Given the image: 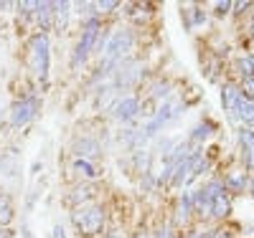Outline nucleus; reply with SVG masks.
I'll list each match as a JSON object with an SVG mask.
<instances>
[{
    "label": "nucleus",
    "instance_id": "f257e3e1",
    "mask_svg": "<svg viewBox=\"0 0 254 238\" xmlns=\"http://www.w3.org/2000/svg\"><path fill=\"white\" fill-rule=\"evenodd\" d=\"M130 48H132V31H127V28L112 31L107 46H104V51H102V71L112 74L125 61V56L130 53Z\"/></svg>",
    "mask_w": 254,
    "mask_h": 238
},
{
    "label": "nucleus",
    "instance_id": "f03ea898",
    "mask_svg": "<svg viewBox=\"0 0 254 238\" xmlns=\"http://www.w3.org/2000/svg\"><path fill=\"white\" fill-rule=\"evenodd\" d=\"M71 221L79 231V236L84 238H94L97 233H102L104 228V208L97 203H87V205H79L71 213Z\"/></svg>",
    "mask_w": 254,
    "mask_h": 238
},
{
    "label": "nucleus",
    "instance_id": "7ed1b4c3",
    "mask_svg": "<svg viewBox=\"0 0 254 238\" xmlns=\"http://www.w3.org/2000/svg\"><path fill=\"white\" fill-rule=\"evenodd\" d=\"M49 58H51L49 56V36L36 33L28 41V66L41 81L49 79Z\"/></svg>",
    "mask_w": 254,
    "mask_h": 238
},
{
    "label": "nucleus",
    "instance_id": "20e7f679",
    "mask_svg": "<svg viewBox=\"0 0 254 238\" xmlns=\"http://www.w3.org/2000/svg\"><path fill=\"white\" fill-rule=\"evenodd\" d=\"M102 28H99V18H92L89 23H84V31H81V38L76 43V48H74V56H71V66L79 69L84 61L89 58V53L94 51L97 46V38H99Z\"/></svg>",
    "mask_w": 254,
    "mask_h": 238
},
{
    "label": "nucleus",
    "instance_id": "39448f33",
    "mask_svg": "<svg viewBox=\"0 0 254 238\" xmlns=\"http://www.w3.org/2000/svg\"><path fill=\"white\" fill-rule=\"evenodd\" d=\"M41 109V99L38 96H26V99H20L13 104V109H10V127H26L28 122L36 119Z\"/></svg>",
    "mask_w": 254,
    "mask_h": 238
},
{
    "label": "nucleus",
    "instance_id": "423d86ee",
    "mask_svg": "<svg viewBox=\"0 0 254 238\" xmlns=\"http://www.w3.org/2000/svg\"><path fill=\"white\" fill-rule=\"evenodd\" d=\"M112 74H115V84L112 86H115L117 92L120 89H130V86H135L140 81V76H142V63L140 61H132V58H125Z\"/></svg>",
    "mask_w": 254,
    "mask_h": 238
},
{
    "label": "nucleus",
    "instance_id": "0eeeda50",
    "mask_svg": "<svg viewBox=\"0 0 254 238\" xmlns=\"http://www.w3.org/2000/svg\"><path fill=\"white\" fill-rule=\"evenodd\" d=\"M244 99V92L239 89V86L234 84H224V89H221V104H224V109L231 119H237V112H239V104Z\"/></svg>",
    "mask_w": 254,
    "mask_h": 238
},
{
    "label": "nucleus",
    "instance_id": "6e6552de",
    "mask_svg": "<svg viewBox=\"0 0 254 238\" xmlns=\"http://www.w3.org/2000/svg\"><path fill=\"white\" fill-rule=\"evenodd\" d=\"M137 112H140V101H137V96H125V99H120L115 106H112V117L117 119V122H132L135 117H137Z\"/></svg>",
    "mask_w": 254,
    "mask_h": 238
},
{
    "label": "nucleus",
    "instance_id": "1a4fd4ad",
    "mask_svg": "<svg viewBox=\"0 0 254 238\" xmlns=\"http://www.w3.org/2000/svg\"><path fill=\"white\" fill-rule=\"evenodd\" d=\"M74 149H76V157L79 160H97L99 155H102V144L97 142V140H92V137H81V140H76V144H74Z\"/></svg>",
    "mask_w": 254,
    "mask_h": 238
},
{
    "label": "nucleus",
    "instance_id": "9d476101",
    "mask_svg": "<svg viewBox=\"0 0 254 238\" xmlns=\"http://www.w3.org/2000/svg\"><path fill=\"white\" fill-rule=\"evenodd\" d=\"M239 142H242V149H244V162H247L249 172H254V132L252 129H242Z\"/></svg>",
    "mask_w": 254,
    "mask_h": 238
},
{
    "label": "nucleus",
    "instance_id": "9b49d317",
    "mask_svg": "<svg viewBox=\"0 0 254 238\" xmlns=\"http://www.w3.org/2000/svg\"><path fill=\"white\" fill-rule=\"evenodd\" d=\"M36 20L41 23V33L54 28V3H38L36 5Z\"/></svg>",
    "mask_w": 254,
    "mask_h": 238
},
{
    "label": "nucleus",
    "instance_id": "f8f14e48",
    "mask_svg": "<svg viewBox=\"0 0 254 238\" xmlns=\"http://www.w3.org/2000/svg\"><path fill=\"white\" fill-rule=\"evenodd\" d=\"M229 210H231V203L226 198V190L211 198V215H214V218H226Z\"/></svg>",
    "mask_w": 254,
    "mask_h": 238
},
{
    "label": "nucleus",
    "instance_id": "ddd939ff",
    "mask_svg": "<svg viewBox=\"0 0 254 238\" xmlns=\"http://www.w3.org/2000/svg\"><path fill=\"white\" fill-rule=\"evenodd\" d=\"M71 5L69 3H54V28L56 31H66L69 26V10Z\"/></svg>",
    "mask_w": 254,
    "mask_h": 238
},
{
    "label": "nucleus",
    "instance_id": "4468645a",
    "mask_svg": "<svg viewBox=\"0 0 254 238\" xmlns=\"http://www.w3.org/2000/svg\"><path fill=\"white\" fill-rule=\"evenodd\" d=\"M237 119L244 122L247 127H254V99L244 96L242 104H239V112H237Z\"/></svg>",
    "mask_w": 254,
    "mask_h": 238
},
{
    "label": "nucleus",
    "instance_id": "2eb2a0df",
    "mask_svg": "<svg viewBox=\"0 0 254 238\" xmlns=\"http://www.w3.org/2000/svg\"><path fill=\"white\" fill-rule=\"evenodd\" d=\"M74 172L79 178H84V180H94L99 172H97V167H94V162H89V160H74Z\"/></svg>",
    "mask_w": 254,
    "mask_h": 238
},
{
    "label": "nucleus",
    "instance_id": "dca6fc26",
    "mask_svg": "<svg viewBox=\"0 0 254 238\" xmlns=\"http://www.w3.org/2000/svg\"><path fill=\"white\" fill-rule=\"evenodd\" d=\"M0 172H3L5 178H13L18 172V165H15V152L13 149H8V152L0 155Z\"/></svg>",
    "mask_w": 254,
    "mask_h": 238
},
{
    "label": "nucleus",
    "instance_id": "f3484780",
    "mask_svg": "<svg viewBox=\"0 0 254 238\" xmlns=\"http://www.w3.org/2000/svg\"><path fill=\"white\" fill-rule=\"evenodd\" d=\"M190 210H193V198H190V192H183V198L178 203V223H186L190 218Z\"/></svg>",
    "mask_w": 254,
    "mask_h": 238
},
{
    "label": "nucleus",
    "instance_id": "a211bd4d",
    "mask_svg": "<svg viewBox=\"0 0 254 238\" xmlns=\"http://www.w3.org/2000/svg\"><path fill=\"white\" fill-rule=\"evenodd\" d=\"M92 195H94V188L81 185V188H76V190L71 192V203H76V208H79V203H81V205H87V203L92 200Z\"/></svg>",
    "mask_w": 254,
    "mask_h": 238
},
{
    "label": "nucleus",
    "instance_id": "6ab92c4d",
    "mask_svg": "<svg viewBox=\"0 0 254 238\" xmlns=\"http://www.w3.org/2000/svg\"><path fill=\"white\" fill-rule=\"evenodd\" d=\"M224 188H231L234 192H242L247 188V178H244V172H231V175L226 178Z\"/></svg>",
    "mask_w": 254,
    "mask_h": 238
},
{
    "label": "nucleus",
    "instance_id": "aec40b11",
    "mask_svg": "<svg viewBox=\"0 0 254 238\" xmlns=\"http://www.w3.org/2000/svg\"><path fill=\"white\" fill-rule=\"evenodd\" d=\"M239 74H242L244 79H252V76H254V63H252V56L239 58Z\"/></svg>",
    "mask_w": 254,
    "mask_h": 238
},
{
    "label": "nucleus",
    "instance_id": "412c9836",
    "mask_svg": "<svg viewBox=\"0 0 254 238\" xmlns=\"http://www.w3.org/2000/svg\"><path fill=\"white\" fill-rule=\"evenodd\" d=\"M211 129H214V124H198V127H196V132H193V137H190V140H193L196 144H201V142L211 135Z\"/></svg>",
    "mask_w": 254,
    "mask_h": 238
},
{
    "label": "nucleus",
    "instance_id": "4be33fe9",
    "mask_svg": "<svg viewBox=\"0 0 254 238\" xmlns=\"http://www.w3.org/2000/svg\"><path fill=\"white\" fill-rule=\"evenodd\" d=\"M94 8L97 13H112L115 8H120V3L117 0H99V3H94Z\"/></svg>",
    "mask_w": 254,
    "mask_h": 238
},
{
    "label": "nucleus",
    "instance_id": "5701e85b",
    "mask_svg": "<svg viewBox=\"0 0 254 238\" xmlns=\"http://www.w3.org/2000/svg\"><path fill=\"white\" fill-rule=\"evenodd\" d=\"M150 96L158 99V101H168V84H158L155 89L150 92Z\"/></svg>",
    "mask_w": 254,
    "mask_h": 238
},
{
    "label": "nucleus",
    "instance_id": "b1692460",
    "mask_svg": "<svg viewBox=\"0 0 254 238\" xmlns=\"http://www.w3.org/2000/svg\"><path fill=\"white\" fill-rule=\"evenodd\" d=\"M242 92H244V96L254 99V76H252V79H244V86H242Z\"/></svg>",
    "mask_w": 254,
    "mask_h": 238
},
{
    "label": "nucleus",
    "instance_id": "393cba45",
    "mask_svg": "<svg viewBox=\"0 0 254 238\" xmlns=\"http://www.w3.org/2000/svg\"><path fill=\"white\" fill-rule=\"evenodd\" d=\"M54 238H66V231H64V226H61V223H56V226H54Z\"/></svg>",
    "mask_w": 254,
    "mask_h": 238
},
{
    "label": "nucleus",
    "instance_id": "a878e982",
    "mask_svg": "<svg viewBox=\"0 0 254 238\" xmlns=\"http://www.w3.org/2000/svg\"><path fill=\"white\" fill-rule=\"evenodd\" d=\"M203 238H231L229 233H221V231H208V236H203Z\"/></svg>",
    "mask_w": 254,
    "mask_h": 238
},
{
    "label": "nucleus",
    "instance_id": "bb28decb",
    "mask_svg": "<svg viewBox=\"0 0 254 238\" xmlns=\"http://www.w3.org/2000/svg\"><path fill=\"white\" fill-rule=\"evenodd\" d=\"M216 8H219L216 13H219V15H224V13H226V10L231 8V3H216Z\"/></svg>",
    "mask_w": 254,
    "mask_h": 238
},
{
    "label": "nucleus",
    "instance_id": "cd10ccee",
    "mask_svg": "<svg viewBox=\"0 0 254 238\" xmlns=\"http://www.w3.org/2000/svg\"><path fill=\"white\" fill-rule=\"evenodd\" d=\"M0 238H10V231H8V228H3V226H0Z\"/></svg>",
    "mask_w": 254,
    "mask_h": 238
},
{
    "label": "nucleus",
    "instance_id": "c85d7f7f",
    "mask_svg": "<svg viewBox=\"0 0 254 238\" xmlns=\"http://www.w3.org/2000/svg\"><path fill=\"white\" fill-rule=\"evenodd\" d=\"M38 170H41V162L36 160V162H33V167H31V175H36V172H38Z\"/></svg>",
    "mask_w": 254,
    "mask_h": 238
},
{
    "label": "nucleus",
    "instance_id": "c756f323",
    "mask_svg": "<svg viewBox=\"0 0 254 238\" xmlns=\"http://www.w3.org/2000/svg\"><path fill=\"white\" fill-rule=\"evenodd\" d=\"M107 238H125V233H110Z\"/></svg>",
    "mask_w": 254,
    "mask_h": 238
},
{
    "label": "nucleus",
    "instance_id": "7c9ffc66",
    "mask_svg": "<svg viewBox=\"0 0 254 238\" xmlns=\"http://www.w3.org/2000/svg\"><path fill=\"white\" fill-rule=\"evenodd\" d=\"M23 238H31V231H28L26 226H23Z\"/></svg>",
    "mask_w": 254,
    "mask_h": 238
},
{
    "label": "nucleus",
    "instance_id": "2f4dec72",
    "mask_svg": "<svg viewBox=\"0 0 254 238\" xmlns=\"http://www.w3.org/2000/svg\"><path fill=\"white\" fill-rule=\"evenodd\" d=\"M252 63H254V56H252Z\"/></svg>",
    "mask_w": 254,
    "mask_h": 238
},
{
    "label": "nucleus",
    "instance_id": "473e14b6",
    "mask_svg": "<svg viewBox=\"0 0 254 238\" xmlns=\"http://www.w3.org/2000/svg\"><path fill=\"white\" fill-rule=\"evenodd\" d=\"M252 31H254V26H252Z\"/></svg>",
    "mask_w": 254,
    "mask_h": 238
},
{
    "label": "nucleus",
    "instance_id": "72a5a7b5",
    "mask_svg": "<svg viewBox=\"0 0 254 238\" xmlns=\"http://www.w3.org/2000/svg\"><path fill=\"white\" fill-rule=\"evenodd\" d=\"M140 238H145V236H140Z\"/></svg>",
    "mask_w": 254,
    "mask_h": 238
}]
</instances>
